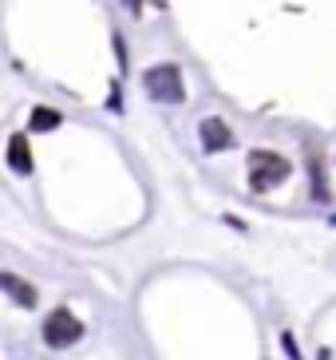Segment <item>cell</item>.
<instances>
[{"label":"cell","instance_id":"8992f818","mask_svg":"<svg viewBox=\"0 0 336 360\" xmlns=\"http://www.w3.org/2000/svg\"><path fill=\"white\" fill-rule=\"evenodd\" d=\"M8 167L16 170V174H32V170H36L28 135H12V139H8Z\"/></svg>","mask_w":336,"mask_h":360},{"label":"cell","instance_id":"7a4b0ae2","mask_svg":"<svg viewBox=\"0 0 336 360\" xmlns=\"http://www.w3.org/2000/svg\"><path fill=\"white\" fill-rule=\"evenodd\" d=\"M143 87L147 96L158 103H182L186 99V84H182V68L179 64H155L143 72Z\"/></svg>","mask_w":336,"mask_h":360},{"label":"cell","instance_id":"52a82bcc","mask_svg":"<svg viewBox=\"0 0 336 360\" xmlns=\"http://www.w3.org/2000/svg\"><path fill=\"white\" fill-rule=\"evenodd\" d=\"M309 182H313V198L321 206L332 202V191H328V179H325V159L321 155H309Z\"/></svg>","mask_w":336,"mask_h":360},{"label":"cell","instance_id":"3957f363","mask_svg":"<svg viewBox=\"0 0 336 360\" xmlns=\"http://www.w3.org/2000/svg\"><path fill=\"white\" fill-rule=\"evenodd\" d=\"M44 345H48V349H72V345H79V340H84V321L75 317L72 309H52V313H48V321H44Z\"/></svg>","mask_w":336,"mask_h":360},{"label":"cell","instance_id":"9c48e42d","mask_svg":"<svg viewBox=\"0 0 336 360\" xmlns=\"http://www.w3.org/2000/svg\"><path fill=\"white\" fill-rule=\"evenodd\" d=\"M281 349L289 352V360H305V356H301V349H297V337H293V333H289V328H285V333H281Z\"/></svg>","mask_w":336,"mask_h":360},{"label":"cell","instance_id":"8fae6325","mask_svg":"<svg viewBox=\"0 0 336 360\" xmlns=\"http://www.w3.org/2000/svg\"><path fill=\"white\" fill-rule=\"evenodd\" d=\"M332 226H336V214H332Z\"/></svg>","mask_w":336,"mask_h":360},{"label":"cell","instance_id":"6da1fadb","mask_svg":"<svg viewBox=\"0 0 336 360\" xmlns=\"http://www.w3.org/2000/svg\"><path fill=\"white\" fill-rule=\"evenodd\" d=\"M289 174H293V167H289V159L277 155V150H253L250 155V191L253 194H269L273 186H281Z\"/></svg>","mask_w":336,"mask_h":360},{"label":"cell","instance_id":"ba28073f","mask_svg":"<svg viewBox=\"0 0 336 360\" xmlns=\"http://www.w3.org/2000/svg\"><path fill=\"white\" fill-rule=\"evenodd\" d=\"M60 111H52V107H32V115H28V131L32 135H40V131H56L60 127Z\"/></svg>","mask_w":336,"mask_h":360},{"label":"cell","instance_id":"30bf717a","mask_svg":"<svg viewBox=\"0 0 336 360\" xmlns=\"http://www.w3.org/2000/svg\"><path fill=\"white\" fill-rule=\"evenodd\" d=\"M316 360H332V352H328V349H321V356H316Z\"/></svg>","mask_w":336,"mask_h":360},{"label":"cell","instance_id":"5b68a950","mask_svg":"<svg viewBox=\"0 0 336 360\" xmlns=\"http://www.w3.org/2000/svg\"><path fill=\"white\" fill-rule=\"evenodd\" d=\"M0 285H4V293H8L20 309H36V305H40V293H36V285H28L24 277H16V274H0Z\"/></svg>","mask_w":336,"mask_h":360},{"label":"cell","instance_id":"277c9868","mask_svg":"<svg viewBox=\"0 0 336 360\" xmlns=\"http://www.w3.org/2000/svg\"><path fill=\"white\" fill-rule=\"evenodd\" d=\"M198 139H202V150H206V155H218V150H230V147H233V131H230V123H221L218 115L202 119Z\"/></svg>","mask_w":336,"mask_h":360}]
</instances>
